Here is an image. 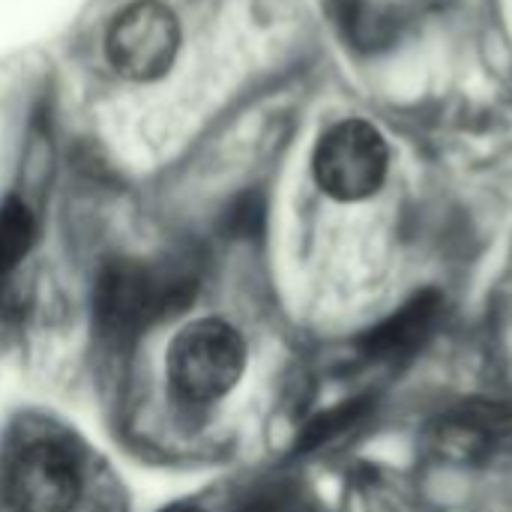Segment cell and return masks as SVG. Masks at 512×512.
<instances>
[{
    "label": "cell",
    "mask_w": 512,
    "mask_h": 512,
    "mask_svg": "<svg viewBox=\"0 0 512 512\" xmlns=\"http://www.w3.org/2000/svg\"><path fill=\"white\" fill-rule=\"evenodd\" d=\"M33 237H36V225L30 210L21 201L9 198L0 207V276L18 267V261L30 252Z\"/></svg>",
    "instance_id": "cell-8"
},
{
    "label": "cell",
    "mask_w": 512,
    "mask_h": 512,
    "mask_svg": "<svg viewBox=\"0 0 512 512\" xmlns=\"http://www.w3.org/2000/svg\"><path fill=\"white\" fill-rule=\"evenodd\" d=\"M432 447L462 465H483L512 450V402H471L438 420Z\"/></svg>",
    "instance_id": "cell-6"
},
{
    "label": "cell",
    "mask_w": 512,
    "mask_h": 512,
    "mask_svg": "<svg viewBox=\"0 0 512 512\" xmlns=\"http://www.w3.org/2000/svg\"><path fill=\"white\" fill-rule=\"evenodd\" d=\"M180 51V21L159 0L129 3L111 24L105 54L111 66L129 81L162 78Z\"/></svg>",
    "instance_id": "cell-5"
},
{
    "label": "cell",
    "mask_w": 512,
    "mask_h": 512,
    "mask_svg": "<svg viewBox=\"0 0 512 512\" xmlns=\"http://www.w3.org/2000/svg\"><path fill=\"white\" fill-rule=\"evenodd\" d=\"M3 498L12 512H72L81 498V471L54 438H27L3 462Z\"/></svg>",
    "instance_id": "cell-3"
},
{
    "label": "cell",
    "mask_w": 512,
    "mask_h": 512,
    "mask_svg": "<svg viewBox=\"0 0 512 512\" xmlns=\"http://www.w3.org/2000/svg\"><path fill=\"white\" fill-rule=\"evenodd\" d=\"M231 512H321V507L297 483H264L249 489Z\"/></svg>",
    "instance_id": "cell-9"
},
{
    "label": "cell",
    "mask_w": 512,
    "mask_h": 512,
    "mask_svg": "<svg viewBox=\"0 0 512 512\" xmlns=\"http://www.w3.org/2000/svg\"><path fill=\"white\" fill-rule=\"evenodd\" d=\"M363 411H366L363 402H351V405H342V408H333V411L315 417V420L306 426V432L300 435L297 450H300V453H309V450H318V447L330 444L336 435H342L345 429H351V426L363 417Z\"/></svg>",
    "instance_id": "cell-10"
},
{
    "label": "cell",
    "mask_w": 512,
    "mask_h": 512,
    "mask_svg": "<svg viewBox=\"0 0 512 512\" xmlns=\"http://www.w3.org/2000/svg\"><path fill=\"white\" fill-rule=\"evenodd\" d=\"M390 150L384 135L366 120L336 123L315 147L312 171L321 186L336 201L372 198L387 177Z\"/></svg>",
    "instance_id": "cell-4"
},
{
    "label": "cell",
    "mask_w": 512,
    "mask_h": 512,
    "mask_svg": "<svg viewBox=\"0 0 512 512\" xmlns=\"http://www.w3.org/2000/svg\"><path fill=\"white\" fill-rule=\"evenodd\" d=\"M441 309H444L441 294L435 291L414 294L402 309L387 315L360 339L363 354L372 360H405L417 354L426 345V339L435 333L441 321Z\"/></svg>",
    "instance_id": "cell-7"
},
{
    "label": "cell",
    "mask_w": 512,
    "mask_h": 512,
    "mask_svg": "<svg viewBox=\"0 0 512 512\" xmlns=\"http://www.w3.org/2000/svg\"><path fill=\"white\" fill-rule=\"evenodd\" d=\"M243 369V336L219 318H201L183 327L168 351V381L189 405L219 402L243 378Z\"/></svg>",
    "instance_id": "cell-2"
},
{
    "label": "cell",
    "mask_w": 512,
    "mask_h": 512,
    "mask_svg": "<svg viewBox=\"0 0 512 512\" xmlns=\"http://www.w3.org/2000/svg\"><path fill=\"white\" fill-rule=\"evenodd\" d=\"M261 222H264V204L258 195L237 198L234 210L228 213V228L234 234H255V231H261Z\"/></svg>",
    "instance_id": "cell-11"
},
{
    "label": "cell",
    "mask_w": 512,
    "mask_h": 512,
    "mask_svg": "<svg viewBox=\"0 0 512 512\" xmlns=\"http://www.w3.org/2000/svg\"><path fill=\"white\" fill-rule=\"evenodd\" d=\"M195 279L183 267L147 261H111L93 291V318L111 345H132L153 324L192 303Z\"/></svg>",
    "instance_id": "cell-1"
}]
</instances>
